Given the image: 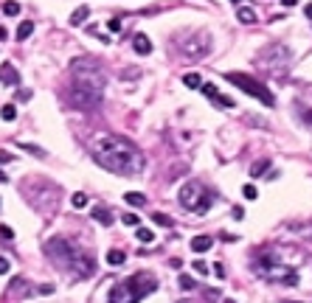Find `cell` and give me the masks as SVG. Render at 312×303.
Segmentation results:
<instances>
[{
	"instance_id": "cell-15",
	"label": "cell",
	"mask_w": 312,
	"mask_h": 303,
	"mask_svg": "<svg viewBox=\"0 0 312 303\" xmlns=\"http://www.w3.org/2000/svg\"><path fill=\"white\" fill-rule=\"evenodd\" d=\"M236 20L245 23V26H251V23H256V11H253L251 6H239V9H236Z\"/></svg>"
},
{
	"instance_id": "cell-24",
	"label": "cell",
	"mask_w": 312,
	"mask_h": 303,
	"mask_svg": "<svg viewBox=\"0 0 312 303\" xmlns=\"http://www.w3.org/2000/svg\"><path fill=\"white\" fill-rule=\"evenodd\" d=\"M152 222H155V225H163V227H172V225H174V222L166 216V214H157V211L152 214Z\"/></svg>"
},
{
	"instance_id": "cell-29",
	"label": "cell",
	"mask_w": 312,
	"mask_h": 303,
	"mask_svg": "<svg viewBox=\"0 0 312 303\" xmlns=\"http://www.w3.org/2000/svg\"><path fill=\"white\" fill-rule=\"evenodd\" d=\"M180 286L191 292V289H197V281H194V278H189V275H180Z\"/></svg>"
},
{
	"instance_id": "cell-9",
	"label": "cell",
	"mask_w": 312,
	"mask_h": 303,
	"mask_svg": "<svg viewBox=\"0 0 312 303\" xmlns=\"http://www.w3.org/2000/svg\"><path fill=\"white\" fill-rule=\"evenodd\" d=\"M200 90H203V95H208V98H211V101H214L217 107H228V110L234 107V98L222 95V93L217 90V87H214V85H208V82H206V85H200Z\"/></svg>"
},
{
	"instance_id": "cell-7",
	"label": "cell",
	"mask_w": 312,
	"mask_h": 303,
	"mask_svg": "<svg viewBox=\"0 0 312 303\" xmlns=\"http://www.w3.org/2000/svg\"><path fill=\"white\" fill-rule=\"evenodd\" d=\"M225 79L231 82V85H236L239 90H245L248 95H253V98H259L264 107H276V95L270 93L267 87L261 85L259 79L248 76V73H225Z\"/></svg>"
},
{
	"instance_id": "cell-5",
	"label": "cell",
	"mask_w": 312,
	"mask_h": 303,
	"mask_svg": "<svg viewBox=\"0 0 312 303\" xmlns=\"http://www.w3.org/2000/svg\"><path fill=\"white\" fill-rule=\"evenodd\" d=\"M253 269H256V275H261L264 281H273V284H284V286L298 284V272H295L293 267H287L276 253H267V250L256 253Z\"/></svg>"
},
{
	"instance_id": "cell-23",
	"label": "cell",
	"mask_w": 312,
	"mask_h": 303,
	"mask_svg": "<svg viewBox=\"0 0 312 303\" xmlns=\"http://www.w3.org/2000/svg\"><path fill=\"white\" fill-rule=\"evenodd\" d=\"M135 236H138V242H144V244H149L152 239H155V233H152L149 227H138V230H135Z\"/></svg>"
},
{
	"instance_id": "cell-10",
	"label": "cell",
	"mask_w": 312,
	"mask_h": 303,
	"mask_svg": "<svg viewBox=\"0 0 312 303\" xmlns=\"http://www.w3.org/2000/svg\"><path fill=\"white\" fill-rule=\"evenodd\" d=\"M132 51L135 53H141V56H149L152 53V40H149L147 34H132Z\"/></svg>"
},
{
	"instance_id": "cell-30",
	"label": "cell",
	"mask_w": 312,
	"mask_h": 303,
	"mask_svg": "<svg viewBox=\"0 0 312 303\" xmlns=\"http://www.w3.org/2000/svg\"><path fill=\"white\" fill-rule=\"evenodd\" d=\"M20 146L26 149V152H31V155H37V157H45V152L40 146H34V143H20Z\"/></svg>"
},
{
	"instance_id": "cell-20",
	"label": "cell",
	"mask_w": 312,
	"mask_h": 303,
	"mask_svg": "<svg viewBox=\"0 0 312 303\" xmlns=\"http://www.w3.org/2000/svg\"><path fill=\"white\" fill-rule=\"evenodd\" d=\"M0 118H3V121H14V118H17V107L14 104H3L0 107Z\"/></svg>"
},
{
	"instance_id": "cell-35",
	"label": "cell",
	"mask_w": 312,
	"mask_h": 303,
	"mask_svg": "<svg viewBox=\"0 0 312 303\" xmlns=\"http://www.w3.org/2000/svg\"><path fill=\"white\" fill-rule=\"evenodd\" d=\"M214 272H217L219 278H225V267H222V264H214Z\"/></svg>"
},
{
	"instance_id": "cell-38",
	"label": "cell",
	"mask_w": 312,
	"mask_h": 303,
	"mask_svg": "<svg viewBox=\"0 0 312 303\" xmlns=\"http://www.w3.org/2000/svg\"><path fill=\"white\" fill-rule=\"evenodd\" d=\"M6 37H9V31H6V26H0V43H3Z\"/></svg>"
},
{
	"instance_id": "cell-16",
	"label": "cell",
	"mask_w": 312,
	"mask_h": 303,
	"mask_svg": "<svg viewBox=\"0 0 312 303\" xmlns=\"http://www.w3.org/2000/svg\"><path fill=\"white\" fill-rule=\"evenodd\" d=\"M124 261H127V253L124 250H110L107 253V264H110V267H121Z\"/></svg>"
},
{
	"instance_id": "cell-28",
	"label": "cell",
	"mask_w": 312,
	"mask_h": 303,
	"mask_svg": "<svg viewBox=\"0 0 312 303\" xmlns=\"http://www.w3.org/2000/svg\"><path fill=\"white\" fill-rule=\"evenodd\" d=\"M121 222H124V225H130V227H138L141 225V222H138V214H124Z\"/></svg>"
},
{
	"instance_id": "cell-39",
	"label": "cell",
	"mask_w": 312,
	"mask_h": 303,
	"mask_svg": "<svg viewBox=\"0 0 312 303\" xmlns=\"http://www.w3.org/2000/svg\"><path fill=\"white\" fill-rule=\"evenodd\" d=\"M6 180H9V177H6V174H3V172H0V182H6Z\"/></svg>"
},
{
	"instance_id": "cell-42",
	"label": "cell",
	"mask_w": 312,
	"mask_h": 303,
	"mask_svg": "<svg viewBox=\"0 0 312 303\" xmlns=\"http://www.w3.org/2000/svg\"><path fill=\"white\" fill-rule=\"evenodd\" d=\"M284 303H298V301H284Z\"/></svg>"
},
{
	"instance_id": "cell-37",
	"label": "cell",
	"mask_w": 312,
	"mask_h": 303,
	"mask_svg": "<svg viewBox=\"0 0 312 303\" xmlns=\"http://www.w3.org/2000/svg\"><path fill=\"white\" fill-rule=\"evenodd\" d=\"M281 6H284V9H293V6H298V0H281Z\"/></svg>"
},
{
	"instance_id": "cell-25",
	"label": "cell",
	"mask_w": 312,
	"mask_h": 303,
	"mask_svg": "<svg viewBox=\"0 0 312 303\" xmlns=\"http://www.w3.org/2000/svg\"><path fill=\"white\" fill-rule=\"evenodd\" d=\"M70 205H73V208H85V205H87V197L82 194V191H76V194L70 197Z\"/></svg>"
},
{
	"instance_id": "cell-8",
	"label": "cell",
	"mask_w": 312,
	"mask_h": 303,
	"mask_svg": "<svg viewBox=\"0 0 312 303\" xmlns=\"http://www.w3.org/2000/svg\"><path fill=\"white\" fill-rule=\"evenodd\" d=\"M183 56H189V59H200V56H206L208 53V34H194L189 43L180 48Z\"/></svg>"
},
{
	"instance_id": "cell-13",
	"label": "cell",
	"mask_w": 312,
	"mask_h": 303,
	"mask_svg": "<svg viewBox=\"0 0 312 303\" xmlns=\"http://www.w3.org/2000/svg\"><path fill=\"white\" fill-rule=\"evenodd\" d=\"M211 244H214L211 236H194V239H191V250L194 253H206V250H211Z\"/></svg>"
},
{
	"instance_id": "cell-14",
	"label": "cell",
	"mask_w": 312,
	"mask_h": 303,
	"mask_svg": "<svg viewBox=\"0 0 312 303\" xmlns=\"http://www.w3.org/2000/svg\"><path fill=\"white\" fill-rule=\"evenodd\" d=\"M90 17V6H79L76 11H73V14H70V20H68V26H82V23H85V20Z\"/></svg>"
},
{
	"instance_id": "cell-26",
	"label": "cell",
	"mask_w": 312,
	"mask_h": 303,
	"mask_svg": "<svg viewBox=\"0 0 312 303\" xmlns=\"http://www.w3.org/2000/svg\"><path fill=\"white\" fill-rule=\"evenodd\" d=\"M107 31H110V34H121V20L118 17L107 20Z\"/></svg>"
},
{
	"instance_id": "cell-34",
	"label": "cell",
	"mask_w": 312,
	"mask_h": 303,
	"mask_svg": "<svg viewBox=\"0 0 312 303\" xmlns=\"http://www.w3.org/2000/svg\"><path fill=\"white\" fill-rule=\"evenodd\" d=\"M14 157H11V152H0V163H11Z\"/></svg>"
},
{
	"instance_id": "cell-22",
	"label": "cell",
	"mask_w": 312,
	"mask_h": 303,
	"mask_svg": "<svg viewBox=\"0 0 312 303\" xmlns=\"http://www.w3.org/2000/svg\"><path fill=\"white\" fill-rule=\"evenodd\" d=\"M3 14H6V17H17L20 14V3H14V0L3 3Z\"/></svg>"
},
{
	"instance_id": "cell-12",
	"label": "cell",
	"mask_w": 312,
	"mask_h": 303,
	"mask_svg": "<svg viewBox=\"0 0 312 303\" xmlns=\"http://www.w3.org/2000/svg\"><path fill=\"white\" fill-rule=\"evenodd\" d=\"M90 216H93L99 225H113V214H110V208H104V205H96V208L90 211Z\"/></svg>"
},
{
	"instance_id": "cell-17",
	"label": "cell",
	"mask_w": 312,
	"mask_h": 303,
	"mask_svg": "<svg viewBox=\"0 0 312 303\" xmlns=\"http://www.w3.org/2000/svg\"><path fill=\"white\" fill-rule=\"evenodd\" d=\"M124 202H127V205H135V208H141V205H147V197H144V194H135V191H130V194H124Z\"/></svg>"
},
{
	"instance_id": "cell-33",
	"label": "cell",
	"mask_w": 312,
	"mask_h": 303,
	"mask_svg": "<svg viewBox=\"0 0 312 303\" xmlns=\"http://www.w3.org/2000/svg\"><path fill=\"white\" fill-rule=\"evenodd\" d=\"M6 272H9V259L0 256V275H6Z\"/></svg>"
},
{
	"instance_id": "cell-41",
	"label": "cell",
	"mask_w": 312,
	"mask_h": 303,
	"mask_svg": "<svg viewBox=\"0 0 312 303\" xmlns=\"http://www.w3.org/2000/svg\"><path fill=\"white\" fill-rule=\"evenodd\" d=\"M225 303H236V301H231V298H225Z\"/></svg>"
},
{
	"instance_id": "cell-4",
	"label": "cell",
	"mask_w": 312,
	"mask_h": 303,
	"mask_svg": "<svg viewBox=\"0 0 312 303\" xmlns=\"http://www.w3.org/2000/svg\"><path fill=\"white\" fill-rule=\"evenodd\" d=\"M157 289V278L149 272H135V275L124 278L110 289V303H141L147 295Z\"/></svg>"
},
{
	"instance_id": "cell-2",
	"label": "cell",
	"mask_w": 312,
	"mask_h": 303,
	"mask_svg": "<svg viewBox=\"0 0 312 303\" xmlns=\"http://www.w3.org/2000/svg\"><path fill=\"white\" fill-rule=\"evenodd\" d=\"M70 82L68 87V104L76 110H96L104 95V73L93 59H73L70 65Z\"/></svg>"
},
{
	"instance_id": "cell-27",
	"label": "cell",
	"mask_w": 312,
	"mask_h": 303,
	"mask_svg": "<svg viewBox=\"0 0 312 303\" xmlns=\"http://www.w3.org/2000/svg\"><path fill=\"white\" fill-rule=\"evenodd\" d=\"M242 194H245V199H256V197H259L256 185H251V182H248V185H242Z\"/></svg>"
},
{
	"instance_id": "cell-18",
	"label": "cell",
	"mask_w": 312,
	"mask_h": 303,
	"mask_svg": "<svg viewBox=\"0 0 312 303\" xmlns=\"http://www.w3.org/2000/svg\"><path fill=\"white\" fill-rule=\"evenodd\" d=\"M31 34H34V23H28V20H26V23H20V26H17V40H20V43L28 40Z\"/></svg>"
},
{
	"instance_id": "cell-6",
	"label": "cell",
	"mask_w": 312,
	"mask_h": 303,
	"mask_svg": "<svg viewBox=\"0 0 312 303\" xmlns=\"http://www.w3.org/2000/svg\"><path fill=\"white\" fill-rule=\"evenodd\" d=\"M177 199H180L183 208L191 211V214H208L217 197H214V191L208 188V185H203L200 180H189V182H186V185L180 188Z\"/></svg>"
},
{
	"instance_id": "cell-3",
	"label": "cell",
	"mask_w": 312,
	"mask_h": 303,
	"mask_svg": "<svg viewBox=\"0 0 312 303\" xmlns=\"http://www.w3.org/2000/svg\"><path fill=\"white\" fill-rule=\"evenodd\" d=\"M45 256L51 259V264L62 272H70L76 281H85L96 272V259L85 247H79L73 239H65V236H53L45 242Z\"/></svg>"
},
{
	"instance_id": "cell-31",
	"label": "cell",
	"mask_w": 312,
	"mask_h": 303,
	"mask_svg": "<svg viewBox=\"0 0 312 303\" xmlns=\"http://www.w3.org/2000/svg\"><path fill=\"white\" fill-rule=\"evenodd\" d=\"M0 239H6V242H11V239H14V230H11L9 225H0Z\"/></svg>"
},
{
	"instance_id": "cell-1",
	"label": "cell",
	"mask_w": 312,
	"mask_h": 303,
	"mask_svg": "<svg viewBox=\"0 0 312 303\" xmlns=\"http://www.w3.org/2000/svg\"><path fill=\"white\" fill-rule=\"evenodd\" d=\"M90 155L102 169L121 177H132L144 169V155L141 149L124 135H99L90 143Z\"/></svg>"
},
{
	"instance_id": "cell-32",
	"label": "cell",
	"mask_w": 312,
	"mask_h": 303,
	"mask_svg": "<svg viewBox=\"0 0 312 303\" xmlns=\"http://www.w3.org/2000/svg\"><path fill=\"white\" fill-rule=\"evenodd\" d=\"M191 267H194V272H197V275H208V267H206V261H194V264H191Z\"/></svg>"
},
{
	"instance_id": "cell-21",
	"label": "cell",
	"mask_w": 312,
	"mask_h": 303,
	"mask_svg": "<svg viewBox=\"0 0 312 303\" xmlns=\"http://www.w3.org/2000/svg\"><path fill=\"white\" fill-rule=\"evenodd\" d=\"M267 166H270L267 157H264V160H256V163L251 166V177H261V174L267 172Z\"/></svg>"
},
{
	"instance_id": "cell-36",
	"label": "cell",
	"mask_w": 312,
	"mask_h": 303,
	"mask_svg": "<svg viewBox=\"0 0 312 303\" xmlns=\"http://www.w3.org/2000/svg\"><path fill=\"white\" fill-rule=\"evenodd\" d=\"M17 98H23V101H28V98H31V90H20V93H17Z\"/></svg>"
},
{
	"instance_id": "cell-11",
	"label": "cell",
	"mask_w": 312,
	"mask_h": 303,
	"mask_svg": "<svg viewBox=\"0 0 312 303\" xmlns=\"http://www.w3.org/2000/svg\"><path fill=\"white\" fill-rule=\"evenodd\" d=\"M0 82H3V85H9V87H14V85L20 82V76H17V68H14L11 62H6V65L0 68Z\"/></svg>"
},
{
	"instance_id": "cell-19",
	"label": "cell",
	"mask_w": 312,
	"mask_h": 303,
	"mask_svg": "<svg viewBox=\"0 0 312 303\" xmlns=\"http://www.w3.org/2000/svg\"><path fill=\"white\" fill-rule=\"evenodd\" d=\"M183 85L189 87V90H200V85H203V79H200L197 73H186V76H183Z\"/></svg>"
},
{
	"instance_id": "cell-40",
	"label": "cell",
	"mask_w": 312,
	"mask_h": 303,
	"mask_svg": "<svg viewBox=\"0 0 312 303\" xmlns=\"http://www.w3.org/2000/svg\"><path fill=\"white\" fill-rule=\"evenodd\" d=\"M231 3H234V6H239V3H242V0H231Z\"/></svg>"
}]
</instances>
